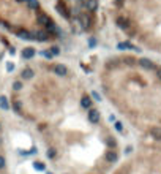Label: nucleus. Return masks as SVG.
I'll return each instance as SVG.
<instances>
[{
	"mask_svg": "<svg viewBox=\"0 0 161 174\" xmlns=\"http://www.w3.org/2000/svg\"><path fill=\"white\" fill-rule=\"evenodd\" d=\"M79 21H80V27L82 29H89L90 25H92V18H90V14H87V13H82V14L79 16Z\"/></svg>",
	"mask_w": 161,
	"mask_h": 174,
	"instance_id": "obj_1",
	"label": "nucleus"
},
{
	"mask_svg": "<svg viewBox=\"0 0 161 174\" xmlns=\"http://www.w3.org/2000/svg\"><path fill=\"white\" fill-rule=\"evenodd\" d=\"M33 40H38V41H48L49 40V33L44 30H36L33 32Z\"/></svg>",
	"mask_w": 161,
	"mask_h": 174,
	"instance_id": "obj_2",
	"label": "nucleus"
},
{
	"mask_svg": "<svg viewBox=\"0 0 161 174\" xmlns=\"http://www.w3.org/2000/svg\"><path fill=\"white\" fill-rule=\"evenodd\" d=\"M54 71H55V75L57 76H66L68 75V68H66L65 65H63V63H57L55 66H54Z\"/></svg>",
	"mask_w": 161,
	"mask_h": 174,
	"instance_id": "obj_3",
	"label": "nucleus"
},
{
	"mask_svg": "<svg viewBox=\"0 0 161 174\" xmlns=\"http://www.w3.org/2000/svg\"><path fill=\"white\" fill-rule=\"evenodd\" d=\"M36 22H38L40 25H44V27H48L49 24H51V19H49V16L48 14H44V13H41V14H38L36 16Z\"/></svg>",
	"mask_w": 161,
	"mask_h": 174,
	"instance_id": "obj_4",
	"label": "nucleus"
},
{
	"mask_svg": "<svg viewBox=\"0 0 161 174\" xmlns=\"http://www.w3.org/2000/svg\"><path fill=\"white\" fill-rule=\"evenodd\" d=\"M89 120H90L92 123H98V122H100V112L96 111V109L90 108V109H89Z\"/></svg>",
	"mask_w": 161,
	"mask_h": 174,
	"instance_id": "obj_5",
	"label": "nucleus"
},
{
	"mask_svg": "<svg viewBox=\"0 0 161 174\" xmlns=\"http://www.w3.org/2000/svg\"><path fill=\"white\" fill-rule=\"evenodd\" d=\"M18 36L19 38H22V40H29V41H32L33 40V33L32 32H27V30H18Z\"/></svg>",
	"mask_w": 161,
	"mask_h": 174,
	"instance_id": "obj_6",
	"label": "nucleus"
},
{
	"mask_svg": "<svg viewBox=\"0 0 161 174\" xmlns=\"http://www.w3.org/2000/svg\"><path fill=\"white\" fill-rule=\"evenodd\" d=\"M117 25H119L120 29L126 30V29H130V21H128V19H125L123 16H120V18H117Z\"/></svg>",
	"mask_w": 161,
	"mask_h": 174,
	"instance_id": "obj_7",
	"label": "nucleus"
},
{
	"mask_svg": "<svg viewBox=\"0 0 161 174\" xmlns=\"http://www.w3.org/2000/svg\"><path fill=\"white\" fill-rule=\"evenodd\" d=\"M80 106L85 109H90L92 108V98H90L89 95H84L82 98H80Z\"/></svg>",
	"mask_w": 161,
	"mask_h": 174,
	"instance_id": "obj_8",
	"label": "nucleus"
},
{
	"mask_svg": "<svg viewBox=\"0 0 161 174\" xmlns=\"http://www.w3.org/2000/svg\"><path fill=\"white\" fill-rule=\"evenodd\" d=\"M117 158H119V155H117L115 150H107V152H106V160L109 163H115Z\"/></svg>",
	"mask_w": 161,
	"mask_h": 174,
	"instance_id": "obj_9",
	"label": "nucleus"
},
{
	"mask_svg": "<svg viewBox=\"0 0 161 174\" xmlns=\"http://www.w3.org/2000/svg\"><path fill=\"white\" fill-rule=\"evenodd\" d=\"M139 65L142 66V68H145V70H153V68H155V66H153V62H152V60H149V59H141Z\"/></svg>",
	"mask_w": 161,
	"mask_h": 174,
	"instance_id": "obj_10",
	"label": "nucleus"
},
{
	"mask_svg": "<svg viewBox=\"0 0 161 174\" xmlns=\"http://www.w3.org/2000/svg\"><path fill=\"white\" fill-rule=\"evenodd\" d=\"M33 76H35V73H33L32 68H24L21 71V78H24V79H32Z\"/></svg>",
	"mask_w": 161,
	"mask_h": 174,
	"instance_id": "obj_11",
	"label": "nucleus"
},
{
	"mask_svg": "<svg viewBox=\"0 0 161 174\" xmlns=\"http://www.w3.org/2000/svg\"><path fill=\"white\" fill-rule=\"evenodd\" d=\"M35 55V49L33 48H24L22 49V57L24 59H32Z\"/></svg>",
	"mask_w": 161,
	"mask_h": 174,
	"instance_id": "obj_12",
	"label": "nucleus"
},
{
	"mask_svg": "<svg viewBox=\"0 0 161 174\" xmlns=\"http://www.w3.org/2000/svg\"><path fill=\"white\" fill-rule=\"evenodd\" d=\"M84 5L87 6V10H89V11H95V10L98 8V2H96V0H87Z\"/></svg>",
	"mask_w": 161,
	"mask_h": 174,
	"instance_id": "obj_13",
	"label": "nucleus"
},
{
	"mask_svg": "<svg viewBox=\"0 0 161 174\" xmlns=\"http://www.w3.org/2000/svg\"><path fill=\"white\" fill-rule=\"evenodd\" d=\"M152 136L156 139V141H161V127H155V128H152Z\"/></svg>",
	"mask_w": 161,
	"mask_h": 174,
	"instance_id": "obj_14",
	"label": "nucleus"
},
{
	"mask_svg": "<svg viewBox=\"0 0 161 174\" xmlns=\"http://www.w3.org/2000/svg\"><path fill=\"white\" fill-rule=\"evenodd\" d=\"M0 108H2V109H8V108H10L8 100H6L5 95H0Z\"/></svg>",
	"mask_w": 161,
	"mask_h": 174,
	"instance_id": "obj_15",
	"label": "nucleus"
},
{
	"mask_svg": "<svg viewBox=\"0 0 161 174\" xmlns=\"http://www.w3.org/2000/svg\"><path fill=\"white\" fill-rule=\"evenodd\" d=\"M27 5H29V8L36 10L40 6V3H38V0H27Z\"/></svg>",
	"mask_w": 161,
	"mask_h": 174,
	"instance_id": "obj_16",
	"label": "nucleus"
},
{
	"mask_svg": "<svg viewBox=\"0 0 161 174\" xmlns=\"http://www.w3.org/2000/svg\"><path fill=\"white\" fill-rule=\"evenodd\" d=\"M33 166H35V169H38V171H44V163H41V162H35Z\"/></svg>",
	"mask_w": 161,
	"mask_h": 174,
	"instance_id": "obj_17",
	"label": "nucleus"
},
{
	"mask_svg": "<svg viewBox=\"0 0 161 174\" xmlns=\"http://www.w3.org/2000/svg\"><path fill=\"white\" fill-rule=\"evenodd\" d=\"M119 49H136V48L131 46V45H128V43H120V45H119Z\"/></svg>",
	"mask_w": 161,
	"mask_h": 174,
	"instance_id": "obj_18",
	"label": "nucleus"
},
{
	"mask_svg": "<svg viewBox=\"0 0 161 174\" xmlns=\"http://www.w3.org/2000/svg\"><path fill=\"white\" fill-rule=\"evenodd\" d=\"M46 155H48L49 158H54V157L57 155V150L54 149V147H51V149H48V153H46Z\"/></svg>",
	"mask_w": 161,
	"mask_h": 174,
	"instance_id": "obj_19",
	"label": "nucleus"
},
{
	"mask_svg": "<svg viewBox=\"0 0 161 174\" xmlns=\"http://www.w3.org/2000/svg\"><path fill=\"white\" fill-rule=\"evenodd\" d=\"M57 10H59V11L62 13V14L65 16V18H68V11H66V8H65L63 5H59V6H57Z\"/></svg>",
	"mask_w": 161,
	"mask_h": 174,
	"instance_id": "obj_20",
	"label": "nucleus"
},
{
	"mask_svg": "<svg viewBox=\"0 0 161 174\" xmlns=\"http://www.w3.org/2000/svg\"><path fill=\"white\" fill-rule=\"evenodd\" d=\"M49 52H51L52 55H59V54H60V49H59V46H52V48L49 49Z\"/></svg>",
	"mask_w": 161,
	"mask_h": 174,
	"instance_id": "obj_21",
	"label": "nucleus"
},
{
	"mask_svg": "<svg viewBox=\"0 0 161 174\" xmlns=\"http://www.w3.org/2000/svg\"><path fill=\"white\" fill-rule=\"evenodd\" d=\"M106 144L109 146V147H114V146H115V139H114V138H107L106 139Z\"/></svg>",
	"mask_w": 161,
	"mask_h": 174,
	"instance_id": "obj_22",
	"label": "nucleus"
},
{
	"mask_svg": "<svg viewBox=\"0 0 161 174\" xmlns=\"http://www.w3.org/2000/svg\"><path fill=\"white\" fill-rule=\"evenodd\" d=\"M13 89H14V90H21V89H22V82L16 81L14 84H13Z\"/></svg>",
	"mask_w": 161,
	"mask_h": 174,
	"instance_id": "obj_23",
	"label": "nucleus"
},
{
	"mask_svg": "<svg viewBox=\"0 0 161 174\" xmlns=\"http://www.w3.org/2000/svg\"><path fill=\"white\" fill-rule=\"evenodd\" d=\"M3 168H5V157L0 155V169H3Z\"/></svg>",
	"mask_w": 161,
	"mask_h": 174,
	"instance_id": "obj_24",
	"label": "nucleus"
},
{
	"mask_svg": "<svg viewBox=\"0 0 161 174\" xmlns=\"http://www.w3.org/2000/svg\"><path fill=\"white\" fill-rule=\"evenodd\" d=\"M115 128H117V132H123V128H122V123H120V122H115Z\"/></svg>",
	"mask_w": 161,
	"mask_h": 174,
	"instance_id": "obj_25",
	"label": "nucleus"
},
{
	"mask_svg": "<svg viewBox=\"0 0 161 174\" xmlns=\"http://www.w3.org/2000/svg\"><path fill=\"white\" fill-rule=\"evenodd\" d=\"M43 55H44V57H49V59L52 57V54H51L49 51H44V52H43Z\"/></svg>",
	"mask_w": 161,
	"mask_h": 174,
	"instance_id": "obj_26",
	"label": "nucleus"
},
{
	"mask_svg": "<svg viewBox=\"0 0 161 174\" xmlns=\"http://www.w3.org/2000/svg\"><path fill=\"white\" fill-rule=\"evenodd\" d=\"M95 45H96L95 38H90V46H95Z\"/></svg>",
	"mask_w": 161,
	"mask_h": 174,
	"instance_id": "obj_27",
	"label": "nucleus"
},
{
	"mask_svg": "<svg viewBox=\"0 0 161 174\" xmlns=\"http://www.w3.org/2000/svg\"><path fill=\"white\" fill-rule=\"evenodd\" d=\"M156 75H158L160 78H161V70H156Z\"/></svg>",
	"mask_w": 161,
	"mask_h": 174,
	"instance_id": "obj_28",
	"label": "nucleus"
},
{
	"mask_svg": "<svg viewBox=\"0 0 161 174\" xmlns=\"http://www.w3.org/2000/svg\"><path fill=\"white\" fill-rule=\"evenodd\" d=\"M16 2H25V0H16Z\"/></svg>",
	"mask_w": 161,
	"mask_h": 174,
	"instance_id": "obj_29",
	"label": "nucleus"
},
{
	"mask_svg": "<svg viewBox=\"0 0 161 174\" xmlns=\"http://www.w3.org/2000/svg\"><path fill=\"white\" fill-rule=\"evenodd\" d=\"M82 2H84V3H85V2H87V0H82Z\"/></svg>",
	"mask_w": 161,
	"mask_h": 174,
	"instance_id": "obj_30",
	"label": "nucleus"
}]
</instances>
